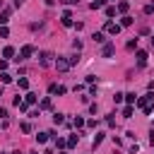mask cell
<instances>
[{
	"instance_id": "18",
	"label": "cell",
	"mask_w": 154,
	"mask_h": 154,
	"mask_svg": "<svg viewBox=\"0 0 154 154\" xmlns=\"http://www.w3.org/2000/svg\"><path fill=\"white\" fill-rule=\"evenodd\" d=\"M104 142V132H96V137H94V147H99Z\"/></svg>"
},
{
	"instance_id": "10",
	"label": "cell",
	"mask_w": 154,
	"mask_h": 154,
	"mask_svg": "<svg viewBox=\"0 0 154 154\" xmlns=\"http://www.w3.org/2000/svg\"><path fill=\"white\" fill-rule=\"evenodd\" d=\"M48 137H51L48 132H38V135H36V140H38V145H46V142H48Z\"/></svg>"
},
{
	"instance_id": "4",
	"label": "cell",
	"mask_w": 154,
	"mask_h": 154,
	"mask_svg": "<svg viewBox=\"0 0 154 154\" xmlns=\"http://www.w3.org/2000/svg\"><path fill=\"white\" fill-rule=\"evenodd\" d=\"M55 68H58V70H68V68H70V60H65V58H58V60H55Z\"/></svg>"
},
{
	"instance_id": "24",
	"label": "cell",
	"mask_w": 154,
	"mask_h": 154,
	"mask_svg": "<svg viewBox=\"0 0 154 154\" xmlns=\"http://www.w3.org/2000/svg\"><path fill=\"white\" fill-rule=\"evenodd\" d=\"M123 99H125V94H121V92H116V96H113V101H116V104H121Z\"/></svg>"
},
{
	"instance_id": "28",
	"label": "cell",
	"mask_w": 154,
	"mask_h": 154,
	"mask_svg": "<svg viewBox=\"0 0 154 154\" xmlns=\"http://www.w3.org/2000/svg\"><path fill=\"white\" fill-rule=\"evenodd\" d=\"M58 3H63V5H77L80 0H58Z\"/></svg>"
},
{
	"instance_id": "2",
	"label": "cell",
	"mask_w": 154,
	"mask_h": 154,
	"mask_svg": "<svg viewBox=\"0 0 154 154\" xmlns=\"http://www.w3.org/2000/svg\"><path fill=\"white\" fill-rule=\"evenodd\" d=\"M51 58H53V53H48V51H44L41 55H38V63H41V65H48V63H51Z\"/></svg>"
},
{
	"instance_id": "20",
	"label": "cell",
	"mask_w": 154,
	"mask_h": 154,
	"mask_svg": "<svg viewBox=\"0 0 154 154\" xmlns=\"http://www.w3.org/2000/svg\"><path fill=\"white\" fill-rule=\"evenodd\" d=\"M55 147H60V149H63V147H68V142H65L63 137H58V135H55Z\"/></svg>"
},
{
	"instance_id": "29",
	"label": "cell",
	"mask_w": 154,
	"mask_h": 154,
	"mask_svg": "<svg viewBox=\"0 0 154 154\" xmlns=\"http://www.w3.org/2000/svg\"><path fill=\"white\" fill-rule=\"evenodd\" d=\"M152 12H154V5H152V3H149V5H145V15H152Z\"/></svg>"
},
{
	"instance_id": "12",
	"label": "cell",
	"mask_w": 154,
	"mask_h": 154,
	"mask_svg": "<svg viewBox=\"0 0 154 154\" xmlns=\"http://www.w3.org/2000/svg\"><path fill=\"white\" fill-rule=\"evenodd\" d=\"M125 101H128V106H132V104H137V96L130 92V94H125Z\"/></svg>"
},
{
	"instance_id": "6",
	"label": "cell",
	"mask_w": 154,
	"mask_h": 154,
	"mask_svg": "<svg viewBox=\"0 0 154 154\" xmlns=\"http://www.w3.org/2000/svg\"><path fill=\"white\" fill-rule=\"evenodd\" d=\"M7 22H10V7H7V10H3V12H0V24H3V27H5Z\"/></svg>"
},
{
	"instance_id": "34",
	"label": "cell",
	"mask_w": 154,
	"mask_h": 154,
	"mask_svg": "<svg viewBox=\"0 0 154 154\" xmlns=\"http://www.w3.org/2000/svg\"><path fill=\"white\" fill-rule=\"evenodd\" d=\"M22 132H31V125L29 123H22Z\"/></svg>"
},
{
	"instance_id": "17",
	"label": "cell",
	"mask_w": 154,
	"mask_h": 154,
	"mask_svg": "<svg viewBox=\"0 0 154 154\" xmlns=\"http://www.w3.org/2000/svg\"><path fill=\"white\" fill-rule=\"evenodd\" d=\"M128 7H130V5H128V3H125V0H123V3H118V7H116V10H118V12H123V15H125V12H128Z\"/></svg>"
},
{
	"instance_id": "23",
	"label": "cell",
	"mask_w": 154,
	"mask_h": 154,
	"mask_svg": "<svg viewBox=\"0 0 154 154\" xmlns=\"http://www.w3.org/2000/svg\"><path fill=\"white\" fill-rule=\"evenodd\" d=\"M123 116H125V118H132V106H125L123 108Z\"/></svg>"
},
{
	"instance_id": "22",
	"label": "cell",
	"mask_w": 154,
	"mask_h": 154,
	"mask_svg": "<svg viewBox=\"0 0 154 154\" xmlns=\"http://www.w3.org/2000/svg\"><path fill=\"white\" fill-rule=\"evenodd\" d=\"M0 80H3V84H10V82H12V77H10L7 72H3V75H0Z\"/></svg>"
},
{
	"instance_id": "9",
	"label": "cell",
	"mask_w": 154,
	"mask_h": 154,
	"mask_svg": "<svg viewBox=\"0 0 154 154\" xmlns=\"http://www.w3.org/2000/svg\"><path fill=\"white\" fill-rule=\"evenodd\" d=\"M68 89L65 87H60V84H51V94H65Z\"/></svg>"
},
{
	"instance_id": "26",
	"label": "cell",
	"mask_w": 154,
	"mask_h": 154,
	"mask_svg": "<svg viewBox=\"0 0 154 154\" xmlns=\"http://www.w3.org/2000/svg\"><path fill=\"white\" fill-rule=\"evenodd\" d=\"M92 38H94V41H99V44H101V41H104V34H101V31H96V34H94Z\"/></svg>"
},
{
	"instance_id": "21",
	"label": "cell",
	"mask_w": 154,
	"mask_h": 154,
	"mask_svg": "<svg viewBox=\"0 0 154 154\" xmlns=\"http://www.w3.org/2000/svg\"><path fill=\"white\" fill-rule=\"evenodd\" d=\"M63 121H65V118H63V113H55V116H53V123H55V125H60Z\"/></svg>"
},
{
	"instance_id": "31",
	"label": "cell",
	"mask_w": 154,
	"mask_h": 154,
	"mask_svg": "<svg viewBox=\"0 0 154 154\" xmlns=\"http://www.w3.org/2000/svg\"><path fill=\"white\" fill-rule=\"evenodd\" d=\"M128 48H130V51H135V48H137V38H135V41H128Z\"/></svg>"
},
{
	"instance_id": "14",
	"label": "cell",
	"mask_w": 154,
	"mask_h": 154,
	"mask_svg": "<svg viewBox=\"0 0 154 154\" xmlns=\"http://www.w3.org/2000/svg\"><path fill=\"white\" fill-rule=\"evenodd\" d=\"M106 5V0H94V3H92V10H101Z\"/></svg>"
},
{
	"instance_id": "7",
	"label": "cell",
	"mask_w": 154,
	"mask_h": 154,
	"mask_svg": "<svg viewBox=\"0 0 154 154\" xmlns=\"http://www.w3.org/2000/svg\"><path fill=\"white\" fill-rule=\"evenodd\" d=\"M137 63H140V68H145V63H147V51H137Z\"/></svg>"
},
{
	"instance_id": "19",
	"label": "cell",
	"mask_w": 154,
	"mask_h": 154,
	"mask_svg": "<svg viewBox=\"0 0 154 154\" xmlns=\"http://www.w3.org/2000/svg\"><path fill=\"white\" fill-rule=\"evenodd\" d=\"M130 24H132V17H128V15H125V17L121 19V27H130Z\"/></svg>"
},
{
	"instance_id": "16",
	"label": "cell",
	"mask_w": 154,
	"mask_h": 154,
	"mask_svg": "<svg viewBox=\"0 0 154 154\" xmlns=\"http://www.w3.org/2000/svg\"><path fill=\"white\" fill-rule=\"evenodd\" d=\"M24 104H27V106H29V104H36V94L29 92V94H27V99H24Z\"/></svg>"
},
{
	"instance_id": "37",
	"label": "cell",
	"mask_w": 154,
	"mask_h": 154,
	"mask_svg": "<svg viewBox=\"0 0 154 154\" xmlns=\"http://www.w3.org/2000/svg\"><path fill=\"white\" fill-rule=\"evenodd\" d=\"M152 46H154V36H152Z\"/></svg>"
},
{
	"instance_id": "15",
	"label": "cell",
	"mask_w": 154,
	"mask_h": 154,
	"mask_svg": "<svg viewBox=\"0 0 154 154\" xmlns=\"http://www.w3.org/2000/svg\"><path fill=\"white\" fill-rule=\"evenodd\" d=\"M15 55V48L12 46H5V51H3V58H12Z\"/></svg>"
},
{
	"instance_id": "5",
	"label": "cell",
	"mask_w": 154,
	"mask_h": 154,
	"mask_svg": "<svg viewBox=\"0 0 154 154\" xmlns=\"http://www.w3.org/2000/svg\"><path fill=\"white\" fill-rule=\"evenodd\" d=\"M121 29H123V27H121V24H111V22H108V24H106V31H108V34H113V36H116V34H118V31H121Z\"/></svg>"
},
{
	"instance_id": "35",
	"label": "cell",
	"mask_w": 154,
	"mask_h": 154,
	"mask_svg": "<svg viewBox=\"0 0 154 154\" xmlns=\"http://www.w3.org/2000/svg\"><path fill=\"white\" fill-rule=\"evenodd\" d=\"M0 118H3V121L7 118V111H5V108H0Z\"/></svg>"
},
{
	"instance_id": "13",
	"label": "cell",
	"mask_w": 154,
	"mask_h": 154,
	"mask_svg": "<svg viewBox=\"0 0 154 154\" xmlns=\"http://www.w3.org/2000/svg\"><path fill=\"white\" fill-rule=\"evenodd\" d=\"M84 123H87V121L82 118V116H77V118L72 121V125H75V128H84Z\"/></svg>"
},
{
	"instance_id": "33",
	"label": "cell",
	"mask_w": 154,
	"mask_h": 154,
	"mask_svg": "<svg viewBox=\"0 0 154 154\" xmlns=\"http://www.w3.org/2000/svg\"><path fill=\"white\" fill-rule=\"evenodd\" d=\"M116 15V7H106V17H113Z\"/></svg>"
},
{
	"instance_id": "27",
	"label": "cell",
	"mask_w": 154,
	"mask_h": 154,
	"mask_svg": "<svg viewBox=\"0 0 154 154\" xmlns=\"http://www.w3.org/2000/svg\"><path fill=\"white\" fill-rule=\"evenodd\" d=\"M0 36H3V38H7V36H10V31H7V27H0Z\"/></svg>"
},
{
	"instance_id": "8",
	"label": "cell",
	"mask_w": 154,
	"mask_h": 154,
	"mask_svg": "<svg viewBox=\"0 0 154 154\" xmlns=\"http://www.w3.org/2000/svg\"><path fill=\"white\" fill-rule=\"evenodd\" d=\"M113 51H116V46H113V44H106V46H104V58H111Z\"/></svg>"
},
{
	"instance_id": "11",
	"label": "cell",
	"mask_w": 154,
	"mask_h": 154,
	"mask_svg": "<svg viewBox=\"0 0 154 154\" xmlns=\"http://www.w3.org/2000/svg\"><path fill=\"white\" fill-rule=\"evenodd\" d=\"M17 84H19V89H29V80H27V77H19Z\"/></svg>"
},
{
	"instance_id": "1",
	"label": "cell",
	"mask_w": 154,
	"mask_h": 154,
	"mask_svg": "<svg viewBox=\"0 0 154 154\" xmlns=\"http://www.w3.org/2000/svg\"><path fill=\"white\" fill-rule=\"evenodd\" d=\"M31 53H34V46H22V51H19V60H27Z\"/></svg>"
},
{
	"instance_id": "3",
	"label": "cell",
	"mask_w": 154,
	"mask_h": 154,
	"mask_svg": "<svg viewBox=\"0 0 154 154\" xmlns=\"http://www.w3.org/2000/svg\"><path fill=\"white\" fill-rule=\"evenodd\" d=\"M63 27H72V12L70 10L63 12Z\"/></svg>"
},
{
	"instance_id": "32",
	"label": "cell",
	"mask_w": 154,
	"mask_h": 154,
	"mask_svg": "<svg viewBox=\"0 0 154 154\" xmlns=\"http://www.w3.org/2000/svg\"><path fill=\"white\" fill-rule=\"evenodd\" d=\"M106 123H108V125L113 128V125H116V118H113V116H106Z\"/></svg>"
},
{
	"instance_id": "30",
	"label": "cell",
	"mask_w": 154,
	"mask_h": 154,
	"mask_svg": "<svg viewBox=\"0 0 154 154\" xmlns=\"http://www.w3.org/2000/svg\"><path fill=\"white\" fill-rule=\"evenodd\" d=\"M51 106H53L51 99H44V101H41V108H51Z\"/></svg>"
},
{
	"instance_id": "36",
	"label": "cell",
	"mask_w": 154,
	"mask_h": 154,
	"mask_svg": "<svg viewBox=\"0 0 154 154\" xmlns=\"http://www.w3.org/2000/svg\"><path fill=\"white\" fill-rule=\"evenodd\" d=\"M149 142H152V145H154V130H152V135H149Z\"/></svg>"
},
{
	"instance_id": "25",
	"label": "cell",
	"mask_w": 154,
	"mask_h": 154,
	"mask_svg": "<svg viewBox=\"0 0 154 154\" xmlns=\"http://www.w3.org/2000/svg\"><path fill=\"white\" fill-rule=\"evenodd\" d=\"M77 140H80V137H77V135H72V137L68 140V147H75V145H77Z\"/></svg>"
}]
</instances>
